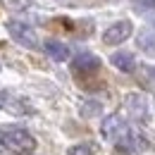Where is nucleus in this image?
Returning <instances> with one entry per match:
<instances>
[{
	"label": "nucleus",
	"instance_id": "obj_1",
	"mask_svg": "<svg viewBox=\"0 0 155 155\" xmlns=\"http://www.w3.org/2000/svg\"><path fill=\"white\" fill-rule=\"evenodd\" d=\"M0 143H2V148H7L17 155H31L36 150V138L21 127L0 129Z\"/></svg>",
	"mask_w": 155,
	"mask_h": 155
},
{
	"label": "nucleus",
	"instance_id": "obj_2",
	"mask_svg": "<svg viewBox=\"0 0 155 155\" xmlns=\"http://www.w3.org/2000/svg\"><path fill=\"white\" fill-rule=\"evenodd\" d=\"M100 134L105 136V141L115 143V146H129L134 141V134L129 131V127L122 122L119 115H107L100 124Z\"/></svg>",
	"mask_w": 155,
	"mask_h": 155
},
{
	"label": "nucleus",
	"instance_id": "obj_3",
	"mask_svg": "<svg viewBox=\"0 0 155 155\" xmlns=\"http://www.w3.org/2000/svg\"><path fill=\"white\" fill-rule=\"evenodd\" d=\"M7 31H10V36L21 43L24 48H38V36H36V31L29 26V24H24V21H7Z\"/></svg>",
	"mask_w": 155,
	"mask_h": 155
},
{
	"label": "nucleus",
	"instance_id": "obj_4",
	"mask_svg": "<svg viewBox=\"0 0 155 155\" xmlns=\"http://www.w3.org/2000/svg\"><path fill=\"white\" fill-rule=\"evenodd\" d=\"M131 34H134V24H131L129 19H119V21L110 24V26L105 29V34H103V43H107V45H117V43H124Z\"/></svg>",
	"mask_w": 155,
	"mask_h": 155
},
{
	"label": "nucleus",
	"instance_id": "obj_5",
	"mask_svg": "<svg viewBox=\"0 0 155 155\" xmlns=\"http://www.w3.org/2000/svg\"><path fill=\"white\" fill-rule=\"evenodd\" d=\"M110 62H112V67H117L119 72H134L136 69V58L134 53H129V50H117L110 55Z\"/></svg>",
	"mask_w": 155,
	"mask_h": 155
},
{
	"label": "nucleus",
	"instance_id": "obj_6",
	"mask_svg": "<svg viewBox=\"0 0 155 155\" xmlns=\"http://www.w3.org/2000/svg\"><path fill=\"white\" fill-rule=\"evenodd\" d=\"M124 105H127V110L134 117H138V119L148 115V100L143 96H138V93H129V96L124 98Z\"/></svg>",
	"mask_w": 155,
	"mask_h": 155
},
{
	"label": "nucleus",
	"instance_id": "obj_7",
	"mask_svg": "<svg viewBox=\"0 0 155 155\" xmlns=\"http://www.w3.org/2000/svg\"><path fill=\"white\" fill-rule=\"evenodd\" d=\"M100 67V60L93 55V53H81L74 58V69L77 72H96Z\"/></svg>",
	"mask_w": 155,
	"mask_h": 155
},
{
	"label": "nucleus",
	"instance_id": "obj_8",
	"mask_svg": "<svg viewBox=\"0 0 155 155\" xmlns=\"http://www.w3.org/2000/svg\"><path fill=\"white\" fill-rule=\"evenodd\" d=\"M43 48H45V53L55 60V62H67V60H69V48H67L64 43H60V41H45Z\"/></svg>",
	"mask_w": 155,
	"mask_h": 155
},
{
	"label": "nucleus",
	"instance_id": "obj_9",
	"mask_svg": "<svg viewBox=\"0 0 155 155\" xmlns=\"http://www.w3.org/2000/svg\"><path fill=\"white\" fill-rule=\"evenodd\" d=\"M138 45L141 48H155V24L153 26H146L138 34Z\"/></svg>",
	"mask_w": 155,
	"mask_h": 155
},
{
	"label": "nucleus",
	"instance_id": "obj_10",
	"mask_svg": "<svg viewBox=\"0 0 155 155\" xmlns=\"http://www.w3.org/2000/svg\"><path fill=\"white\" fill-rule=\"evenodd\" d=\"M100 112H103V105H100L98 100H86V103L81 105V117H86V119L98 117Z\"/></svg>",
	"mask_w": 155,
	"mask_h": 155
},
{
	"label": "nucleus",
	"instance_id": "obj_11",
	"mask_svg": "<svg viewBox=\"0 0 155 155\" xmlns=\"http://www.w3.org/2000/svg\"><path fill=\"white\" fill-rule=\"evenodd\" d=\"M67 153L69 155H93L96 153V146L93 143H79V146H72Z\"/></svg>",
	"mask_w": 155,
	"mask_h": 155
},
{
	"label": "nucleus",
	"instance_id": "obj_12",
	"mask_svg": "<svg viewBox=\"0 0 155 155\" xmlns=\"http://www.w3.org/2000/svg\"><path fill=\"white\" fill-rule=\"evenodd\" d=\"M141 10H155V0H134Z\"/></svg>",
	"mask_w": 155,
	"mask_h": 155
}]
</instances>
